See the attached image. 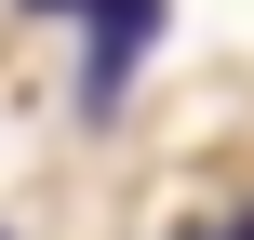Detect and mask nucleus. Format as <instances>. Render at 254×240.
Returning a JSON list of instances; mask_svg holds the SVG:
<instances>
[{
	"label": "nucleus",
	"instance_id": "nucleus-1",
	"mask_svg": "<svg viewBox=\"0 0 254 240\" xmlns=\"http://www.w3.org/2000/svg\"><path fill=\"white\" fill-rule=\"evenodd\" d=\"M161 40V0H94L80 13V120H107L134 94V53Z\"/></svg>",
	"mask_w": 254,
	"mask_h": 240
},
{
	"label": "nucleus",
	"instance_id": "nucleus-2",
	"mask_svg": "<svg viewBox=\"0 0 254 240\" xmlns=\"http://www.w3.org/2000/svg\"><path fill=\"white\" fill-rule=\"evenodd\" d=\"M27 13H94V0H27Z\"/></svg>",
	"mask_w": 254,
	"mask_h": 240
},
{
	"label": "nucleus",
	"instance_id": "nucleus-3",
	"mask_svg": "<svg viewBox=\"0 0 254 240\" xmlns=\"http://www.w3.org/2000/svg\"><path fill=\"white\" fill-rule=\"evenodd\" d=\"M241 240H254V214H241Z\"/></svg>",
	"mask_w": 254,
	"mask_h": 240
},
{
	"label": "nucleus",
	"instance_id": "nucleus-4",
	"mask_svg": "<svg viewBox=\"0 0 254 240\" xmlns=\"http://www.w3.org/2000/svg\"><path fill=\"white\" fill-rule=\"evenodd\" d=\"M228 240H241V227H228Z\"/></svg>",
	"mask_w": 254,
	"mask_h": 240
},
{
	"label": "nucleus",
	"instance_id": "nucleus-5",
	"mask_svg": "<svg viewBox=\"0 0 254 240\" xmlns=\"http://www.w3.org/2000/svg\"><path fill=\"white\" fill-rule=\"evenodd\" d=\"M0 240H13V227H0Z\"/></svg>",
	"mask_w": 254,
	"mask_h": 240
}]
</instances>
